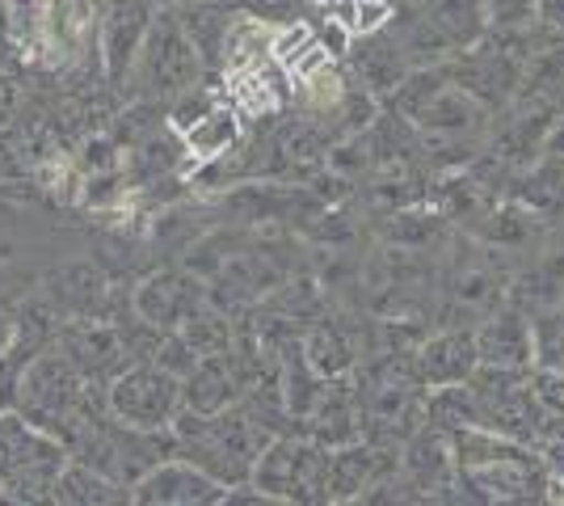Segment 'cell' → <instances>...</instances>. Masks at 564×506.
<instances>
[{"label": "cell", "instance_id": "3957f363", "mask_svg": "<svg viewBox=\"0 0 564 506\" xmlns=\"http://www.w3.org/2000/svg\"><path fill=\"white\" fill-rule=\"evenodd\" d=\"M189 34V25L177 13H165L161 22H152L148 39H143L140 55L131 64V80L140 85L148 101H177L182 94L198 89V73H203V55Z\"/></svg>", "mask_w": 564, "mask_h": 506}, {"label": "cell", "instance_id": "6da1fadb", "mask_svg": "<svg viewBox=\"0 0 564 506\" xmlns=\"http://www.w3.org/2000/svg\"><path fill=\"white\" fill-rule=\"evenodd\" d=\"M173 439H177V452L189 464H198L203 473H212L224 489L240 482H253V469H258L261 452L270 443L265 431H261V422H253L245 410H177Z\"/></svg>", "mask_w": 564, "mask_h": 506}, {"label": "cell", "instance_id": "30bf717a", "mask_svg": "<svg viewBox=\"0 0 564 506\" xmlns=\"http://www.w3.org/2000/svg\"><path fill=\"white\" fill-rule=\"evenodd\" d=\"M97 34L94 0H47V30L43 47L55 51L59 60H76Z\"/></svg>", "mask_w": 564, "mask_h": 506}, {"label": "cell", "instance_id": "9c48e42d", "mask_svg": "<svg viewBox=\"0 0 564 506\" xmlns=\"http://www.w3.org/2000/svg\"><path fill=\"white\" fill-rule=\"evenodd\" d=\"M224 498V485L198 464L182 460H161L131 485V503H165V506H207Z\"/></svg>", "mask_w": 564, "mask_h": 506}, {"label": "cell", "instance_id": "5bb4252c", "mask_svg": "<svg viewBox=\"0 0 564 506\" xmlns=\"http://www.w3.org/2000/svg\"><path fill=\"white\" fill-rule=\"evenodd\" d=\"M383 477V456L371 448H346V452H329V503L354 498L358 489Z\"/></svg>", "mask_w": 564, "mask_h": 506}, {"label": "cell", "instance_id": "52a82bcc", "mask_svg": "<svg viewBox=\"0 0 564 506\" xmlns=\"http://www.w3.org/2000/svg\"><path fill=\"white\" fill-rule=\"evenodd\" d=\"M18 401L25 422L51 427V422H76V406L85 397V376L68 355H39L18 380Z\"/></svg>", "mask_w": 564, "mask_h": 506}, {"label": "cell", "instance_id": "d6986e66", "mask_svg": "<svg viewBox=\"0 0 564 506\" xmlns=\"http://www.w3.org/2000/svg\"><path fill=\"white\" fill-rule=\"evenodd\" d=\"M494 25H535L540 22V0H485Z\"/></svg>", "mask_w": 564, "mask_h": 506}, {"label": "cell", "instance_id": "5b68a950", "mask_svg": "<svg viewBox=\"0 0 564 506\" xmlns=\"http://www.w3.org/2000/svg\"><path fill=\"white\" fill-rule=\"evenodd\" d=\"M253 485L279 503H329V452L295 439L265 443Z\"/></svg>", "mask_w": 564, "mask_h": 506}, {"label": "cell", "instance_id": "ba28073f", "mask_svg": "<svg viewBox=\"0 0 564 506\" xmlns=\"http://www.w3.org/2000/svg\"><path fill=\"white\" fill-rule=\"evenodd\" d=\"M152 22H156L152 18V0H101L97 47H101L106 73H110L115 85H122L131 76V64H135Z\"/></svg>", "mask_w": 564, "mask_h": 506}, {"label": "cell", "instance_id": "4fadbf2b", "mask_svg": "<svg viewBox=\"0 0 564 506\" xmlns=\"http://www.w3.org/2000/svg\"><path fill=\"white\" fill-rule=\"evenodd\" d=\"M182 397H186V410L198 413H215L228 410V401L236 397V372H232V355H203L186 372V385H182Z\"/></svg>", "mask_w": 564, "mask_h": 506}, {"label": "cell", "instance_id": "8fae6325", "mask_svg": "<svg viewBox=\"0 0 564 506\" xmlns=\"http://www.w3.org/2000/svg\"><path fill=\"white\" fill-rule=\"evenodd\" d=\"M476 351H480V363H494V367H531V359H535V330L522 316L501 313L476 334Z\"/></svg>", "mask_w": 564, "mask_h": 506}, {"label": "cell", "instance_id": "9a60e30c", "mask_svg": "<svg viewBox=\"0 0 564 506\" xmlns=\"http://www.w3.org/2000/svg\"><path fill=\"white\" fill-rule=\"evenodd\" d=\"M51 498H59V503H122V498H131V494H127L115 477L97 473L89 464H72V469L59 473Z\"/></svg>", "mask_w": 564, "mask_h": 506}, {"label": "cell", "instance_id": "7a4b0ae2", "mask_svg": "<svg viewBox=\"0 0 564 506\" xmlns=\"http://www.w3.org/2000/svg\"><path fill=\"white\" fill-rule=\"evenodd\" d=\"M489 30L494 22H489L485 0H422L404 25L400 47L409 55V64L425 68V64H443L451 55L476 47Z\"/></svg>", "mask_w": 564, "mask_h": 506}, {"label": "cell", "instance_id": "7c38bea8", "mask_svg": "<svg viewBox=\"0 0 564 506\" xmlns=\"http://www.w3.org/2000/svg\"><path fill=\"white\" fill-rule=\"evenodd\" d=\"M476 367H480L476 337L438 334L434 342H425V351H422V380L425 385H434V388L464 385Z\"/></svg>", "mask_w": 564, "mask_h": 506}, {"label": "cell", "instance_id": "e0dca14e", "mask_svg": "<svg viewBox=\"0 0 564 506\" xmlns=\"http://www.w3.org/2000/svg\"><path fill=\"white\" fill-rule=\"evenodd\" d=\"M232 140H236L232 110H219V106H212L203 119L186 127V144L194 148L198 157H219V152L232 148Z\"/></svg>", "mask_w": 564, "mask_h": 506}, {"label": "cell", "instance_id": "2e32d148", "mask_svg": "<svg viewBox=\"0 0 564 506\" xmlns=\"http://www.w3.org/2000/svg\"><path fill=\"white\" fill-rule=\"evenodd\" d=\"M182 300H189V288L186 283H177V279H152V283H143L140 300H135V309H140V316L148 321V325H186V304Z\"/></svg>", "mask_w": 564, "mask_h": 506}, {"label": "cell", "instance_id": "ac0fdd59", "mask_svg": "<svg viewBox=\"0 0 564 506\" xmlns=\"http://www.w3.org/2000/svg\"><path fill=\"white\" fill-rule=\"evenodd\" d=\"M307 363H312V372H321V376L346 372V367H350V346H346V337L337 334V330H316L312 342H307Z\"/></svg>", "mask_w": 564, "mask_h": 506}, {"label": "cell", "instance_id": "ffe728a7", "mask_svg": "<svg viewBox=\"0 0 564 506\" xmlns=\"http://www.w3.org/2000/svg\"><path fill=\"white\" fill-rule=\"evenodd\" d=\"M540 22L552 34H564V0H540Z\"/></svg>", "mask_w": 564, "mask_h": 506}, {"label": "cell", "instance_id": "277c9868", "mask_svg": "<svg viewBox=\"0 0 564 506\" xmlns=\"http://www.w3.org/2000/svg\"><path fill=\"white\" fill-rule=\"evenodd\" d=\"M186 406L182 376L161 363H131L110 380V413L140 431H165Z\"/></svg>", "mask_w": 564, "mask_h": 506}, {"label": "cell", "instance_id": "8992f818", "mask_svg": "<svg viewBox=\"0 0 564 506\" xmlns=\"http://www.w3.org/2000/svg\"><path fill=\"white\" fill-rule=\"evenodd\" d=\"M64 473V448L43 434V427H25L18 418H0V485L18 498H34L55 489Z\"/></svg>", "mask_w": 564, "mask_h": 506}]
</instances>
